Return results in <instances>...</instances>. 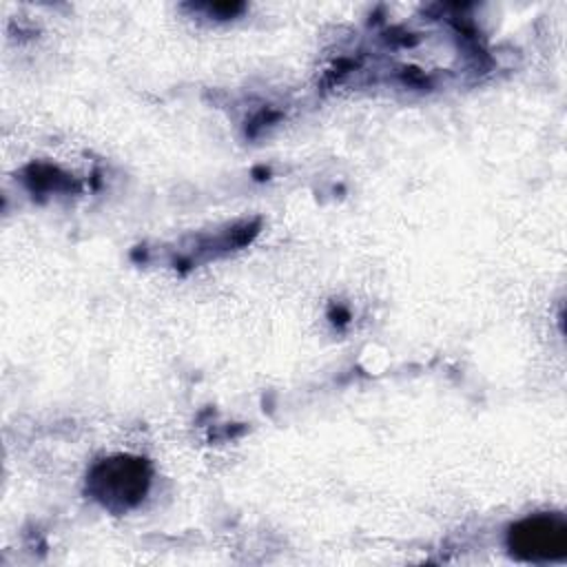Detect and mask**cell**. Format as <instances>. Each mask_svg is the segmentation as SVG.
I'll use <instances>...</instances> for the list:
<instances>
[{
  "label": "cell",
  "mask_w": 567,
  "mask_h": 567,
  "mask_svg": "<svg viewBox=\"0 0 567 567\" xmlns=\"http://www.w3.org/2000/svg\"><path fill=\"white\" fill-rule=\"evenodd\" d=\"M148 487V465L142 458L115 456L89 474V492L109 509L133 507Z\"/></svg>",
  "instance_id": "cell-1"
},
{
  "label": "cell",
  "mask_w": 567,
  "mask_h": 567,
  "mask_svg": "<svg viewBox=\"0 0 567 567\" xmlns=\"http://www.w3.org/2000/svg\"><path fill=\"white\" fill-rule=\"evenodd\" d=\"M509 547L527 560H551L567 549V525L558 516L525 518L509 532Z\"/></svg>",
  "instance_id": "cell-2"
}]
</instances>
